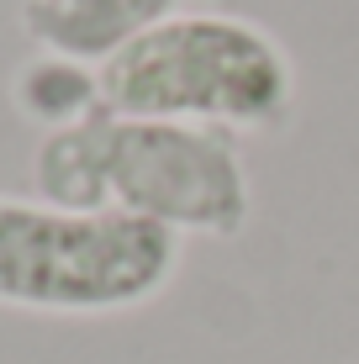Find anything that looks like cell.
Masks as SVG:
<instances>
[{
  "label": "cell",
  "mask_w": 359,
  "mask_h": 364,
  "mask_svg": "<svg viewBox=\"0 0 359 364\" xmlns=\"http://www.w3.org/2000/svg\"><path fill=\"white\" fill-rule=\"evenodd\" d=\"M32 191L69 211H132L180 237H238L254 206L232 132L117 117L101 100L80 122L43 132Z\"/></svg>",
  "instance_id": "1"
},
{
  "label": "cell",
  "mask_w": 359,
  "mask_h": 364,
  "mask_svg": "<svg viewBox=\"0 0 359 364\" xmlns=\"http://www.w3.org/2000/svg\"><path fill=\"white\" fill-rule=\"evenodd\" d=\"M101 106L138 122L275 132L296 106L291 53L243 16H180L95 64Z\"/></svg>",
  "instance_id": "2"
},
{
  "label": "cell",
  "mask_w": 359,
  "mask_h": 364,
  "mask_svg": "<svg viewBox=\"0 0 359 364\" xmlns=\"http://www.w3.org/2000/svg\"><path fill=\"white\" fill-rule=\"evenodd\" d=\"M180 269V232L132 211H69L0 196V306L101 311L148 306Z\"/></svg>",
  "instance_id": "3"
},
{
  "label": "cell",
  "mask_w": 359,
  "mask_h": 364,
  "mask_svg": "<svg viewBox=\"0 0 359 364\" xmlns=\"http://www.w3.org/2000/svg\"><path fill=\"white\" fill-rule=\"evenodd\" d=\"M180 6L185 0H27L21 6V32L53 58L106 64L132 37L180 16Z\"/></svg>",
  "instance_id": "4"
},
{
  "label": "cell",
  "mask_w": 359,
  "mask_h": 364,
  "mask_svg": "<svg viewBox=\"0 0 359 364\" xmlns=\"http://www.w3.org/2000/svg\"><path fill=\"white\" fill-rule=\"evenodd\" d=\"M16 100L27 117H37L48 132L80 122L85 111L101 100V80L90 64H74V58H37V64L16 80Z\"/></svg>",
  "instance_id": "5"
}]
</instances>
